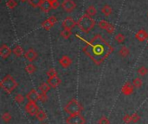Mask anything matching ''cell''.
<instances>
[{"instance_id": "1", "label": "cell", "mask_w": 148, "mask_h": 124, "mask_svg": "<svg viewBox=\"0 0 148 124\" xmlns=\"http://www.w3.org/2000/svg\"><path fill=\"white\" fill-rule=\"evenodd\" d=\"M82 52L95 65L100 66L114 52V47L101 35H95L82 47Z\"/></svg>"}, {"instance_id": "2", "label": "cell", "mask_w": 148, "mask_h": 124, "mask_svg": "<svg viewBox=\"0 0 148 124\" xmlns=\"http://www.w3.org/2000/svg\"><path fill=\"white\" fill-rule=\"evenodd\" d=\"M95 21L92 16H89L87 14L82 16L77 21V27L84 33L88 34L90 30L95 27Z\"/></svg>"}, {"instance_id": "3", "label": "cell", "mask_w": 148, "mask_h": 124, "mask_svg": "<svg viewBox=\"0 0 148 124\" xmlns=\"http://www.w3.org/2000/svg\"><path fill=\"white\" fill-rule=\"evenodd\" d=\"M17 86L18 83L10 74L5 75L0 82V87L8 94H10Z\"/></svg>"}, {"instance_id": "4", "label": "cell", "mask_w": 148, "mask_h": 124, "mask_svg": "<svg viewBox=\"0 0 148 124\" xmlns=\"http://www.w3.org/2000/svg\"><path fill=\"white\" fill-rule=\"evenodd\" d=\"M64 110L69 116H73L81 114L83 110V107L76 99H72L66 104V106L64 107Z\"/></svg>"}, {"instance_id": "5", "label": "cell", "mask_w": 148, "mask_h": 124, "mask_svg": "<svg viewBox=\"0 0 148 124\" xmlns=\"http://www.w3.org/2000/svg\"><path fill=\"white\" fill-rule=\"evenodd\" d=\"M66 123L67 124H85L86 120L81 114H77L69 116L66 119Z\"/></svg>"}, {"instance_id": "6", "label": "cell", "mask_w": 148, "mask_h": 124, "mask_svg": "<svg viewBox=\"0 0 148 124\" xmlns=\"http://www.w3.org/2000/svg\"><path fill=\"white\" fill-rule=\"evenodd\" d=\"M25 110L29 115L33 117L36 116L39 111V107L35 102H28L25 105Z\"/></svg>"}, {"instance_id": "7", "label": "cell", "mask_w": 148, "mask_h": 124, "mask_svg": "<svg viewBox=\"0 0 148 124\" xmlns=\"http://www.w3.org/2000/svg\"><path fill=\"white\" fill-rule=\"evenodd\" d=\"M76 25H77V22H75L71 16H67L62 23L63 29H67V30H72Z\"/></svg>"}, {"instance_id": "8", "label": "cell", "mask_w": 148, "mask_h": 124, "mask_svg": "<svg viewBox=\"0 0 148 124\" xmlns=\"http://www.w3.org/2000/svg\"><path fill=\"white\" fill-rule=\"evenodd\" d=\"M62 7L67 13H70L75 9L76 4L74 0H64L62 3Z\"/></svg>"}, {"instance_id": "9", "label": "cell", "mask_w": 148, "mask_h": 124, "mask_svg": "<svg viewBox=\"0 0 148 124\" xmlns=\"http://www.w3.org/2000/svg\"><path fill=\"white\" fill-rule=\"evenodd\" d=\"M57 22V19L56 16H52L50 17H49L47 20H45L42 23V27L45 29V30H49Z\"/></svg>"}, {"instance_id": "10", "label": "cell", "mask_w": 148, "mask_h": 124, "mask_svg": "<svg viewBox=\"0 0 148 124\" xmlns=\"http://www.w3.org/2000/svg\"><path fill=\"white\" fill-rule=\"evenodd\" d=\"M11 54V49L9 47V46H7L6 44H3L0 47V56L2 59L5 60L8 57H10Z\"/></svg>"}, {"instance_id": "11", "label": "cell", "mask_w": 148, "mask_h": 124, "mask_svg": "<svg viewBox=\"0 0 148 124\" xmlns=\"http://www.w3.org/2000/svg\"><path fill=\"white\" fill-rule=\"evenodd\" d=\"M134 86L130 82H127L122 86L121 91H122V93L125 96H129V95H131V94L134 93Z\"/></svg>"}, {"instance_id": "12", "label": "cell", "mask_w": 148, "mask_h": 124, "mask_svg": "<svg viewBox=\"0 0 148 124\" xmlns=\"http://www.w3.org/2000/svg\"><path fill=\"white\" fill-rule=\"evenodd\" d=\"M25 98H26V99L28 100V102H36L37 100H39V93L36 91V90H34V89H32V90H30V91L25 96Z\"/></svg>"}, {"instance_id": "13", "label": "cell", "mask_w": 148, "mask_h": 124, "mask_svg": "<svg viewBox=\"0 0 148 124\" xmlns=\"http://www.w3.org/2000/svg\"><path fill=\"white\" fill-rule=\"evenodd\" d=\"M24 57H25L26 60H28L29 61L32 62V61H34V60H36V58H37V53L33 48H29V50H27L24 53Z\"/></svg>"}, {"instance_id": "14", "label": "cell", "mask_w": 148, "mask_h": 124, "mask_svg": "<svg viewBox=\"0 0 148 124\" xmlns=\"http://www.w3.org/2000/svg\"><path fill=\"white\" fill-rule=\"evenodd\" d=\"M135 38H136L139 41H140V42H143V41H147L148 33L146 30H144V29H140V30L136 33Z\"/></svg>"}, {"instance_id": "15", "label": "cell", "mask_w": 148, "mask_h": 124, "mask_svg": "<svg viewBox=\"0 0 148 124\" xmlns=\"http://www.w3.org/2000/svg\"><path fill=\"white\" fill-rule=\"evenodd\" d=\"M59 63L60 65L63 67V68H68L71 64H72V60L67 56V55H63L60 60H59Z\"/></svg>"}, {"instance_id": "16", "label": "cell", "mask_w": 148, "mask_h": 124, "mask_svg": "<svg viewBox=\"0 0 148 124\" xmlns=\"http://www.w3.org/2000/svg\"><path fill=\"white\" fill-rule=\"evenodd\" d=\"M48 83H49V85H50V87H52V88H56V87H58V86L61 85L62 80H61V79H60L58 76H56V77H55V78L48 79Z\"/></svg>"}, {"instance_id": "17", "label": "cell", "mask_w": 148, "mask_h": 124, "mask_svg": "<svg viewBox=\"0 0 148 124\" xmlns=\"http://www.w3.org/2000/svg\"><path fill=\"white\" fill-rule=\"evenodd\" d=\"M41 9L45 12V13H48L51 9H52V5H51V3L49 2L48 0H44L42 3V5L40 6Z\"/></svg>"}, {"instance_id": "18", "label": "cell", "mask_w": 148, "mask_h": 124, "mask_svg": "<svg viewBox=\"0 0 148 124\" xmlns=\"http://www.w3.org/2000/svg\"><path fill=\"white\" fill-rule=\"evenodd\" d=\"M101 13L105 16H109L112 13H113V9L110 5L108 4H105L103 5V7L101 8Z\"/></svg>"}, {"instance_id": "19", "label": "cell", "mask_w": 148, "mask_h": 124, "mask_svg": "<svg viewBox=\"0 0 148 124\" xmlns=\"http://www.w3.org/2000/svg\"><path fill=\"white\" fill-rule=\"evenodd\" d=\"M12 53H13L16 57H21L22 55H23V47H22L21 46L16 45V46L13 48Z\"/></svg>"}, {"instance_id": "20", "label": "cell", "mask_w": 148, "mask_h": 124, "mask_svg": "<svg viewBox=\"0 0 148 124\" xmlns=\"http://www.w3.org/2000/svg\"><path fill=\"white\" fill-rule=\"evenodd\" d=\"M130 54V50L127 47H122L120 51H119V54L122 57V58H126Z\"/></svg>"}, {"instance_id": "21", "label": "cell", "mask_w": 148, "mask_h": 124, "mask_svg": "<svg viewBox=\"0 0 148 124\" xmlns=\"http://www.w3.org/2000/svg\"><path fill=\"white\" fill-rule=\"evenodd\" d=\"M50 85L48 83H42L39 86V91L40 92H43V93H47L50 90Z\"/></svg>"}, {"instance_id": "22", "label": "cell", "mask_w": 148, "mask_h": 124, "mask_svg": "<svg viewBox=\"0 0 148 124\" xmlns=\"http://www.w3.org/2000/svg\"><path fill=\"white\" fill-rule=\"evenodd\" d=\"M96 13H97V10L94 5H89L88 9H86V14L88 15L89 16H94L96 15Z\"/></svg>"}, {"instance_id": "23", "label": "cell", "mask_w": 148, "mask_h": 124, "mask_svg": "<svg viewBox=\"0 0 148 124\" xmlns=\"http://www.w3.org/2000/svg\"><path fill=\"white\" fill-rule=\"evenodd\" d=\"M36 117L37 118V120H38V121H40V122H43V121L47 118V115H46V113H45L43 110H39V111H38V112H37V114L36 115Z\"/></svg>"}, {"instance_id": "24", "label": "cell", "mask_w": 148, "mask_h": 124, "mask_svg": "<svg viewBox=\"0 0 148 124\" xmlns=\"http://www.w3.org/2000/svg\"><path fill=\"white\" fill-rule=\"evenodd\" d=\"M142 85H143V81H142V79H140V78H135L134 79V81H133V85L135 87V88H137V89H139V88H140L141 86H142Z\"/></svg>"}, {"instance_id": "25", "label": "cell", "mask_w": 148, "mask_h": 124, "mask_svg": "<svg viewBox=\"0 0 148 124\" xmlns=\"http://www.w3.org/2000/svg\"><path fill=\"white\" fill-rule=\"evenodd\" d=\"M43 1H44V0H29L28 2H29V3L32 7L36 8V7H40V6L42 5V3Z\"/></svg>"}, {"instance_id": "26", "label": "cell", "mask_w": 148, "mask_h": 124, "mask_svg": "<svg viewBox=\"0 0 148 124\" xmlns=\"http://www.w3.org/2000/svg\"><path fill=\"white\" fill-rule=\"evenodd\" d=\"M36 70V67L33 65V64H29L28 66H26L25 67V71L29 73V74H33Z\"/></svg>"}, {"instance_id": "27", "label": "cell", "mask_w": 148, "mask_h": 124, "mask_svg": "<svg viewBox=\"0 0 148 124\" xmlns=\"http://www.w3.org/2000/svg\"><path fill=\"white\" fill-rule=\"evenodd\" d=\"M61 36L63 38V39H69L71 35H72V31L71 30H67V29H63L61 33H60Z\"/></svg>"}, {"instance_id": "28", "label": "cell", "mask_w": 148, "mask_h": 124, "mask_svg": "<svg viewBox=\"0 0 148 124\" xmlns=\"http://www.w3.org/2000/svg\"><path fill=\"white\" fill-rule=\"evenodd\" d=\"M125 35H123V34H121V33H119V34H117L116 35H115V37H114V40L118 42V43H120V44H121V43H123L124 41H125Z\"/></svg>"}, {"instance_id": "29", "label": "cell", "mask_w": 148, "mask_h": 124, "mask_svg": "<svg viewBox=\"0 0 148 124\" xmlns=\"http://www.w3.org/2000/svg\"><path fill=\"white\" fill-rule=\"evenodd\" d=\"M109 22H107V21H105V20H101L100 22H99V23H98V26H99V28H101V29H107L108 28V27L109 26Z\"/></svg>"}, {"instance_id": "30", "label": "cell", "mask_w": 148, "mask_h": 124, "mask_svg": "<svg viewBox=\"0 0 148 124\" xmlns=\"http://www.w3.org/2000/svg\"><path fill=\"white\" fill-rule=\"evenodd\" d=\"M2 120H3L4 123H10V120H11V115H10L9 112H4V113L2 115Z\"/></svg>"}, {"instance_id": "31", "label": "cell", "mask_w": 148, "mask_h": 124, "mask_svg": "<svg viewBox=\"0 0 148 124\" xmlns=\"http://www.w3.org/2000/svg\"><path fill=\"white\" fill-rule=\"evenodd\" d=\"M6 5H7V7H8L9 9H14L15 7H16L17 2H16V0H8V1L6 2Z\"/></svg>"}, {"instance_id": "32", "label": "cell", "mask_w": 148, "mask_h": 124, "mask_svg": "<svg viewBox=\"0 0 148 124\" xmlns=\"http://www.w3.org/2000/svg\"><path fill=\"white\" fill-rule=\"evenodd\" d=\"M47 76L49 77V79L55 78V77L57 76V72H56L54 68H50V69H49V71L47 72Z\"/></svg>"}, {"instance_id": "33", "label": "cell", "mask_w": 148, "mask_h": 124, "mask_svg": "<svg viewBox=\"0 0 148 124\" xmlns=\"http://www.w3.org/2000/svg\"><path fill=\"white\" fill-rule=\"evenodd\" d=\"M138 73H139L140 76H146L148 73V69L146 66H140V67L138 69Z\"/></svg>"}, {"instance_id": "34", "label": "cell", "mask_w": 148, "mask_h": 124, "mask_svg": "<svg viewBox=\"0 0 148 124\" xmlns=\"http://www.w3.org/2000/svg\"><path fill=\"white\" fill-rule=\"evenodd\" d=\"M24 99H25V98L20 93H18L15 96V101L18 104H23L24 102Z\"/></svg>"}, {"instance_id": "35", "label": "cell", "mask_w": 148, "mask_h": 124, "mask_svg": "<svg viewBox=\"0 0 148 124\" xmlns=\"http://www.w3.org/2000/svg\"><path fill=\"white\" fill-rule=\"evenodd\" d=\"M48 100V96L47 93H43V92H40L39 93V101H41L42 103H45Z\"/></svg>"}, {"instance_id": "36", "label": "cell", "mask_w": 148, "mask_h": 124, "mask_svg": "<svg viewBox=\"0 0 148 124\" xmlns=\"http://www.w3.org/2000/svg\"><path fill=\"white\" fill-rule=\"evenodd\" d=\"M98 124H110V121L107 117H101L98 122Z\"/></svg>"}, {"instance_id": "37", "label": "cell", "mask_w": 148, "mask_h": 124, "mask_svg": "<svg viewBox=\"0 0 148 124\" xmlns=\"http://www.w3.org/2000/svg\"><path fill=\"white\" fill-rule=\"evenodd\" d=\"M131 117H132V122L134 123H137L140 120V117L137 113H134Z\"/></svg>"}, {"instance_id": "38", "label": "cell", "mask_w": 148, "mask_h": 124, "mask_svg": "<svg viewBox=\"0 0 148 124\" xmlns=\"http://www.w3.org/2000/svg\"><path fill=\"white\" fill-rule=\"evenodd\" d=\"M123 122L127 124L131 123H132V117L130 115H125L123 117Z\"/></svg>"}, {"instance_id": "39", "label": "cell", "mask_w": 148, "mask_h": 124, "mask_svg": "<svg viewBox=\"0 0 148 124\" xmlns=\"http://www.w3.org/2000/svg\"><path fill=\"white\" fill-rule=\"evenodd\" d=\"M114 30H115V27L113 25V24H109V26L108 27V28L106 29V31L108 33V34H110V35H112V34H114Z\"/></svg>"}, {"instance_id": "40", "label": "cell", "mask_w": 148, "mask_h": 124, "mask_svg": "<svg viewBox=\"0 0 148 124\" xmlns=\"http://www.w3.org/2000/svg\"><path fill=\"white\" fill-rule=\"evenodd\" d=\"M51 5H52V9H57V8L59 7L60 3H59L58 0H56V1L52 2V3H51Z\"/></svg>"}, {"instance_id": "41", "label": "cell", "mask_w": 148, "mask_h": 124, "mask_svg": "<svg viewBox=\"0 0 148 124\" xmlns=\"http://www.w3.org/2000/svg\"><path fill=\"white\" fill-rule=\"evenodd\" d=\"M49 2H50V3H52V2H54V1H56V0H48Z\"/></svg>"}, {"instance_id": "42", "label": "cell", "mask_w": 148, "mask_h": 124, "mask_svg": "<svg viewBox=\"0 0 148 124\" xmlns=\"http://www.w3.org/2000/svg\"><path fill=\"white\" fill-rule=\"evenodd\" d=\"M22 2H25V1H29V0H21Z\"/></svg>"}, {"instance_id": "43", "label": "cell", "mask_w": 148, "mask_h": 124, "mask_svg": "<svg viewBox=\"0 0 148 124\" xmlns=\"http://www.w3.org/2000/svg\"><path fill=\"white\" fill-rule=\"evenodd\" d=\"M40 124H47V123H41Z\"/></svg>"}, {"instance_id": "44", "label": "cell", "mask_w": 148, "mask_h": 124, "mask_svg": "<svg viewBox=\"0 0 148 124\" xmlns=\"http://www.w3.org/2000/svg\"><path fill=\"white\" fill-rule=\"evenodd\" d=\"M147 45H148V40H147Z\"/></svg>"}, {"instance_id": "45", "label": "cell", "mask_w": 148, "mask_h": 124, "mask_svg": "<svg viewBox=\"0 0 148 124\" xmlns=\"http://www.w3.org/2000/svg\"><path fill=\"white\" fill-rule=\"evenodd\" d=\"M147 16H148V13H147Z\"/></svg>"}]
</instances>
